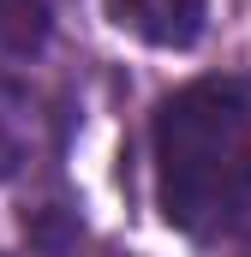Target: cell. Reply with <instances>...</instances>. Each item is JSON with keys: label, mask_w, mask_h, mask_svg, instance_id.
Masks as SVG:
<instances>
[{"label": "cell", "mask_w": 251, "mask_h": 257, "mask_svg": "<svg viewBox=\"0 0 251 257\" xmlns=\"http://www.w3.org/2000/svg\"><path fill=\"white\" fill-rule=\"evenodd\" d=\"M156 203L191 239L227 233L251 209V78H197L156 108Z\"/></svg>", "instance_id": "obj_1"}, {"label": "cell", "mask_w": 251, "mask_h": 257, "mask_svg": "<svg viewBox=\"0 0 251 257\" xmlns=\"http://www.w3.org/2000/svg\"><path fill=\"white\" fill-rule=\"evenodd\" d=\"M108 12L120 30H132L150 48H191L203 36L209 0H108Z\"/></svg>", "instance_id": "obj_2"}, {"label": "cell", "mask_w": 251, "mask_h": 257, "mask_svg": "<svg viewBox=\"0 0 251 257\" xmlns=\"http://www.w3.org/2000/svg\"><path fill=\"white\" fill-rule=\"evenodd\" d=\"M54 0H0V66H24L48 48Z\"/></svg>", "instance_id": "obj_3"}, {"label": "cell", "mask_w": 251, "mask_h": 257, "mask_svg": "<svg viewBox=\"0 0 251 257\" xmlns=\"http://www.w3.org/2000/svg\"><path fill=\"white\" fill-rule=\"evenodd\" d=\"M12 114H18V102L0 96V174L18 168V126H12Z\"/></svg>", "instance_id": "obj_4"}, {"label": "cell", "mask_w": 251, "mask_h": 257, "mask_svg": "<svg viewBox=\"0 0 251 257\" xmlns=\"http://www.w3.org/2000/svg\"><path fill=\"white\" fill-rule=\"evenodd\" d=\"M0 257H6V251H0Z\"/></svg>", "instance_id": "obj_5"}]
</instances>
